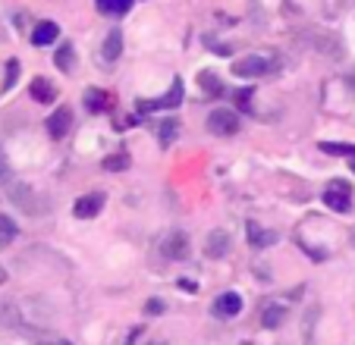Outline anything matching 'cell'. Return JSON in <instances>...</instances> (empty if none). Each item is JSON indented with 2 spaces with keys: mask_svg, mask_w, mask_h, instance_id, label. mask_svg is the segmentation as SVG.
<instances>
[{
  "mask_svg": "<svg viewBox=\"0 0 355 345\" xmlns=\"http://www.w3.org/2000/svg\"><path fill=\"white\" fill-rule=\"evenodd\" d=\"M324 204L336 213H349L352 211V186L343 179H330L324 188Z\"/></svg>",
  "mask_w": 355,
  "mask_h": 345,
  "instance_id": "cell-1",
  "label": "cell"
},
{
  "mask_svg": "<svg viewBox=\"0 0 355 345\" xmlns=\"http://www.w3.org/2000/svg\"><path fill=\"white\" fill-rule=\"evenodd\" d=\"M274 67L277 63L261 57V53H248V57L233 63V76H239V79H261V76H268Z\"/></svg>",
  "mask_w": 355,
  "mask_h": 345,
  "instance_id": "cell-2",
  "label": "cell"
},
{
  "mask_svg": "<svg viewBox=\"0 0 355 345\" xmlns=\"http://www.w3.org/2000/svg\"><path fill=\"white\" fill-rule=\"evenodd\" d=\"M208 129L214 135H236L239 132V113L230 110V107H217L208 116Z\"/></svg>",
  "mask_w": 355,
  "mask_h": 345,
  "instance_id": "cell-3",
  "label": "cell"
},
{
  "mask_svg": "<svg viewBox=\"0 0 355 345\" xmlns=\"http://www.w3.org/2000/svg\"><path fill=\"white\" fill-rule=\"evenodd\" d=\"M182 79L176 76L173 79V85H170V91L164 94V98H157V100H139V113H155V110H170V107H180L182 104Z\"/></svg>",
  "mask_w": 355,
  "mask_h": 345,
  "instance_id": "cell-4",
  "label": "cell"
},
{
  "mask_svg": "<svg viewBox=\"0 0 355 345\" xmlns=\"http://www.w3.org/2000/svg\"><path fill=\"white\" fill-rule=\"evenodd\" d=\"M161 254L167 260H186L189 258V236L182 233V229H173V233L161 242Z\"/></svg>",
  "mask_w": 355,
  "mask_h": 345,
  "instance_id": "cell-5",
  "label": "cell"
},
{
  "mask_svg": "<svg viewBox=\"0 0 355 345\" xmlns=\"http://www.w3.org/2000/svg\"><path fill=\"white\" fill-rule=\"evenodd\" d=\"M101 211H104V195H98V192L82 195L73 204V217H79V220H92V217H98Z\"/></svg>",
  "mask_w": 355,
  "mask_h": 345,
  "instance_id": "cell-6",
  "label": "cell"
},
{
  "mask_svg": "<svg viewBox=\"0 0 355 345\" xmlns=\"http://www.w3.org/2000/svg\"><path fill=\"white\" fill-rule=\"evenodd\" d=\"M69 126H73V110H69V107H57V110L51 113V120H47V135L60 141L63 135L69 132Z\"/></svg>",
  "mask_w": 355,
  "mask_h": 345,
  "instance_id": "cell-7",
  "label": "cell"
},
{
  "mask_svg": "<svg viewBox=\"0 0 355 345\" xmlns=\"http://www.w3.org/2000/svg\"><path fill=\"white\" fill-rule=\"evenodd\" d=\"M211 311H214V317H236V314L242 311V295L239 292H220L214 299V305H211Z\"/></svg>",
  "mask_w": 355,
  "mask_h": 345,
  "instance_id": "cell-8",
  "label": "cell"
},
{
  "mask_svg": "<svg viewBox=\"0 0 355 345\" xmlns=\"http://www.w3.org/2000/svg\"><path fill=\"white\" fill-rule=\"evenodd\" d=\"M245 239L252 248H270L277 242V233H270V229H261L258 223H245Z\"/></svg>",
  "mask_w": 355,
  "mask_h": 345,
  "instance_id": "cell-9",
  "label": "cell"
},
{
  "mask_svg": "<svg viewBox=\"0 0 355 345\" xmlns=\"http://www.w3.org/2000/svg\"><path fill=\"white\" fill-rule=\"evenodd\" d=\"M28 94H32L38 104H51V100L57 98V85L51 79H44V76H38V79H32V85H28Z\"/></svg>",
  "mask_w": 355,
  "mask_h": 345,
  "instance_id": "cell-10",
  "label": "cell"
},
{
  "mask_svg": "<svg viewBox=\"0 0 355 345\" xmlns=\"http://www.w3.org/2000/svg\"><path fill=\"white\" fill-rule=\"evenodd\" d=\"M205 251H208V258H223V254L230 251V236L227 229H214V233L208 236V242H205Z\"/></svg>",
  "mask_w": 355,
  "mask_h": 345,
  "instance_id": "cell-11",
  "label": "cell"
},
{
  "mask_svg": "<svg viewBox=\"0 0 355 345\" xmlns=\"http://www.w3.org/2000/svg\"><path fill=\"white\" fill-rule=\"evenodd\" d=\"M82 104H85L88 113H101L110 107V94L101 91V88H85V98H82Z\"/></svg>",
  "mask_w": 355,
  "mask_h": 345,
  "instance_id": "cell-12",
  "label": "cell"
},
{
  "mask_svg": "<svg viewBox=\"0 0 355 345\" xmlns=\"http://www.w3.org/2000/svg\"><path fill=\"white\" fill-rule=\"evenodd\" d=\"M57 35H60V28L54 26V22H38L32 32V44L35 47H47V44H54Z\"/></svg>",
  "mask_w": 355,
  "mask_h": 345,
  "instance_id": "cell-13",
  "label": "cell"
},
{
  "mask_svg": "<svg viewBox=\"0 0 355 345\" xmlns=\"http://www.w3.org/2000/svg\"><path fill=\"white\" fill-rule=\"evenodd\" d=\"M198 88L208 98H223V82L217 79V73H211V69H201L198 73Z\"/></svg>",
  "mask_w": 355,
  "mask_h": 345,
  "instance_id": "cell-14",
  "label": "cell"
},
{
  "mask_svg": "<svg viewBox=\"0 0 355 345\" xmlns=\"http://www.w3.org/2000/svg\"><path fill=\"white\" fill-rule=\"evenodd\" d=\"M286 305H264V311H261V324L268 326V330H277V326H283V320H286Z\"/></svg>",
  "mask_w": 355,
  "mask_h": 345,
  "instance_id": "cell-15",
  "label": "cell"
},
{
  "mask_svg": "<svg viewBox=\"0 0 355 345\" xmlns=\"http://www.w3.org/2000/svg\"><path fill=\"white\" fill-rule=\"evenodd\" d=\"M176 132H180V123H176L173 116H167V120L157 123V141H161V148H170V145H173Z\"/></svg>",
  "mask_w": 355,
  "mask_h": 345,
  "instance_id": "cell-16",
  "label": "cell"
},
{
  "mask_svg": "<svg viewBox=\"0 0 355 345\" xmlns=\"http://www.w3.org/2000/svg\"><path fill=\"white\" fill-rule=\"evenodd\" d=\"M54 63H57V69H60V73H69V69L76 67V47H73V44H63V47H57V53H54Z\"/></svg>",
  "mask_w": 355,
  "mask_h": 345,
  "instance_id": "cell-17",
  "label": "cell"
},
{
  "mask_svg": "<svg viewBox=\"0 0 355 345\" xmlns=\"http://www.w3.org/2000/svg\"><path fill=\"white\" fill-rule=\"evenodd\" d=\"M94 3H98L101 13H110V16H123L132 7V0H94Z\"/></svg>",
  "mask_w": 355,
  "mask_h": 345,
  "instance_id": "cell-18",
  "label": "cell"
},
{
  "mask_svg": "<svg viewBox=\"0 0 355 345\" xmlns=\"http://www.w3.org/2000/svg\"><path fill=\"white\" fill-rule=\"evenodd\" d=\"M120 51H123V35L114 28V32L107 35V41H104V60L114 63L116 57H120Z\"/></svg>",
  "mask_w": 355,
  "mask_h": 345,
  "instance_id": "cell-19",
  "label": "cell"
},
{
  "mask_svg": "<svg viewBox=\"0 0 355 345\" xmlns=\"http://www.w3.org/2000/svg\"><path fill=\"white\" fill-rule=\"evenodd\" d=\"M19 236V226L13 223V220L7 217V213H0V248L3 245H10V242Z\"/></svg>",
  "mask_w": 355,
  "mask_h": 345,
  "instance_id": "cell-20",
  "label": "cell"
},
{
  "mask_svg": "<svg viewBox=\"0 0 355 345\" xmlns=\"http://www.w3.org/2000/svg\"><path fill=\"white\" fill-rule=\"evenodd\" d=\"M318 148L324 154H334V157H352L355 154V145H343V141H321Z\"/></svg>",
  "mask_w": 355,
  "mask_h": 345,
  "instance_id": "cell-21",
  "label": "cell"
},
{
  "mask_svg": "<svg viewBox=\"0 0 355 345\" xmlns=\"http://www.w3.org/2000/svg\"><path fill=\"white\" fill-rule=\"evenodd\" d=\"M101 166H104L107 172H123L129 166V154H110V157L101 160Z\"/></svg>",
  "mask_w": 355,
  "mask_h": 345,
  "instance_id": "cell-22",
  "label": "cell"
},
{
  "mask_svg": "<svg viewBox=\"0 0 355 345\" xmlns=\"http://www.w3.org/2000/svg\"><path fill=\"white\" fill-rule=\"evenodd\" d=\"M252 88H239V91H233V104H236V110H252Z\"/></svg>",
  "mask_w": 355,
  "mask_h": 345,
  "instance_id": "cell-23",
  "label": "cell"
},
{
  "mask_svg": "<svg viewBox=\"0 0 355 345\" xmlns=\"http://www.w3.org/2000/svg\"><path fill=\"white\" fill-rule=\"evenodd\" d=\"M16 79H19V60H7V79H3V91H10V88L16 85Z\"/></svg>",
  "mask_w": 355,
  "mask_h": 345,
  "instance_id": "cell-24",
  "label": "cell"
},
{
  "mask_svg": "<svg viewBox=\"0 0 355 345\" xmlns=\"http://www.w3.org/2000/svg\"><path fill=\"white\" fill-rule=\"evenodd\" d=\"M161 311H164L161 301H148V305H145V314H161Z\"/></svg>",
  "mask_w": 355,
  "mask_h": 345,
  "instance_id": "cell-25",
  "label": "cell"
},
{
  "mask_svg": "<svg viewBox=\"0 0 355 345\" xmlns=\"http://www.w3.org/2000/svg\"><path fill=\"white\" fill-rule=\"evenodd\" d=\"M0 179H7V163L0 160Z\"/></svg>",
  "mask_w": 355,
  "mask_h": 345,
  "instance_id": "cell-26",
  "label": "cell"
},
{
  "mask_svg": "<svg viewBox=\"0 0 355 345\" xmlns=\"http://www.w3.org/2000/svg\"><path fill=\"white\" fill-rule=\"evenodd\" d=\"M346 85L352 88V91H355V76H349V79H346Z\"/></svg>",
  "mask_w": 355,
  "mask_h": 345,
  "instance_id": "cell-27",
  "label": "cell"
},
{
  "mask_svg": "<svg viewBox=\"0 0 355 345\" xmlns=\"http://www.w3.org/2000/svg\"><path fill=\"white\" fill-rule=\"evenodd\" d=\"M3 283H7V273H3V270H0V285H3Z\"/></svg>",
  "mask_w": 355,
  "mask_h": 345,
  "instance_id": "cell-28",
  "label": "cell"
},
{
  "mask_svg": "<svg viewBox=\"0 0 355 345\" xmlns=\"http://www.w3.org/2000/svg\"><path fill=\"white\" fill-rule=\"evenodd\" d=\"M38 345H69V342H38Z\"/></svg>",
  "mask_w": 355,
  "mask_h": 345,
  "instance_id": "cell-29",
  "label": "cell"
},
{
  "mask_svg": "<svg viewBox=\"0 0 355 345\" xmlns=\"http://www.w3.org/2000/svg\"><path fill=\"white\" fill-rule=\"evenodd\" d=\"M349 163H352V172H355V154H352V157H349Z\"/></svg>",
  "mask_w": 355,
  "mask_h": 345,
  "instance_id": "cell-30",
  "label": "cell"
},
{
  "mask_svg": "<svg viewBox=\"0 0 355 345\" xmlns=\"http://www.w3.org/2000/svg\"><path fill=\"white\" fill-rule=\"evenodd\" d=\"M352 245H355V229H352Z\"/></svg>",
  "mask_w": 355,
  "mask_h": 345,
  "instance_id": "cell-31",
  "label": "cell"
},
{
  "mask_svg": "<svg viewBox=\"0 0 355 345\" xmlns=\"http://www.w3.org/2000/svg\"><path fill=\"white\" fill-rule=\"evenodd\" d=\"M148 345H164V342H148Z\"/></svg>",
  "mask_w": 355,
  "mask_h": 345,
  "instance_id": "cell-32",
  "label": "cell"
}]
</instances>
